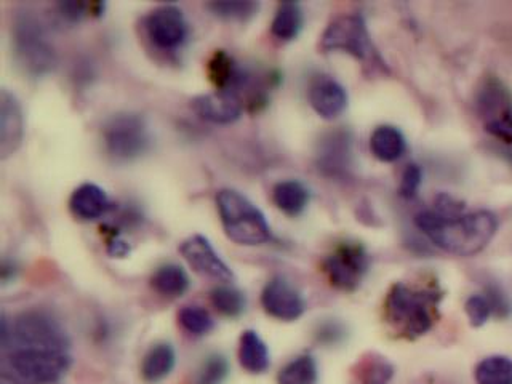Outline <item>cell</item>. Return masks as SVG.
<instances>
[{
  "label": "cell",
  "instance_id": "1",
  "mask_svg": "<svg viewBox=\"0 0 512 384\" xmlns=\"http://www.w3.org/2000/svg\"><path fill=\"white\" fill-rule=\"evenodd\" d=\"M2 375L12 384H58L72 365L71 338L50 312L2 322Z\"/></svg>",
  "mask_w": 512,
  "mask_h": 384
},
{
  "label": "cell",
  "instance_id": "2",
  "mask_svg": "<svg viewBox=\"0 0 512 384\" xmlns=\"http://www.w3.org/2000/svg\"><path fill=\"white\" fill-rule=\"evenodd\" d=\"M416 228L444 252L472 256L482 252L498 231V218L488 210L442 215L426 210L416 215Z\"/></svg>",
  "mask_w": 512,
  "mask_h": 384
},
{
  "label": "cell",
  "instance_id": "3",
  "mask_svg": "<svg viewBox=\"0 0 512 384\" xmlns=\"http://www.w3.org/2000/svg\"><path fill=\"white\" fill-rule=\"evenodd\" d=\"M440 300L442 292L437 287H413L397 282L384 301V317L397 335L415 340L436 324Z\"/></svg>",
  "mask_w": 512,
  "mask_h": 384
},
{
  "label": "cell",
  "instance_id": "4",
  "mask_svg": "<svg viewBox=\"0 0 512 384\" xmlns=\"http://www.w3.org/2000/svg\"><path fill=\"white\" fill-rule=\"evenodd\" d=\"M216 207L224 232L232 242L255 247L271 240V226L266 216L244 194L234 189H221L216 194Z\"/></svg>",
  "mask_w": 512,
  "mask_h": 384
},
{
  "label": "cell",
  "instance_id": "5",
  "mask_svg": "<svg viewBox=\"0 0 512 384\" xmlns=\"http://www.w3.org/2000/svg\"><path fill=\"white\" fill-rule=\"evenodd\" d=\"M320 48L324 52L348 53L370 69L389 72L373 45L364 16L343 15L335 18L320 37Z\"/></svg>",
  "mask_w": 512,
  "mask_h": 384
},
{
  "label": "cell",
  "instance_id": "6",
  "mask_svg": "<svg viewBox=\"0 0 512 384\" xmlns=\"http://www.w3.org/2000/svg\"><path fill=\"white\" fill-rule=\"evenodd\" d=\"M13 55L24 74L44 77L56 68V52L36 16L21 15L13 26Z\"/></svg>",
  "mask_w": 512,
  "mask_h": 384
},
{
  "label": "cell",
  "instance_id": "7",
  "mask_svg": "<svg viewBox=\"0 0 512 384\" xmlns=\"http://www.w3.org/2000/svg\"><path fill=\"white\" fill-rule=\"evenodd\" d=\"M104 149L117 162L140 159L151 146L148 124L133 112H120L103 127Z\"/></svg>",
  "mask_w": 512,
  "mask_h": 384
},
{
  "label": "cell",
  "instance_id": "8",
  "mask_svg": "<svg viewBox=\"0 0 512 384\" xmlns=\"http://www.w3.org/2000/svg\"><path fill=\"white\" fill-rule=\"evenodd\" d=\"M476 111L490 135L512 144V93L498 77L488 76L480 82Z\"/></svg>",
  "mask_w": 512,
  "mask_h": 384
},
{
  "label": "cell",
  "instance_id": "9",
  "mask_svg": "<svg viewBox=\"0 0 512 384\" xmlns=\"http://www.w3.org/2000/svg\"><path fill=\"white\" fill-rule=\"evenodd\" d=\"M328 282L343 292H354L370 268V256L364 245L343 242L322 263Z\"/></svg>",
  "mask_w": 512,
  "mask_h": 384
},
{
  "label": "cell",
  "instance_id": "10",
  "mask_svg": "<svg viewBox=\"0 0 512 384\" xmlns=\"http://www.w3.org/2000/svg\"><path fill=\"white\" fill-rule=\"evenodd\" d=\"M144 31L152 45L164 52L178 50L189 37L188 21L175 5H162L149 12L144 18Z\"/></svg>",
  "mask_w": 512,
  "mask_h": 384
},
{
  "label": "cell",
  "instance_id": "11",
  "mask_svg": "<svg viewBox=\"0 0 512 384\" xmlns=\"http://www.w3.org/2000/svg\"><path fill=\"white\" fill-rule=\"evenodd\" d=\"M261 306L269 316L282 322L300 319L306 311L303 295L285 277H274L264 285L261 292Z\"/></svg>",
  "mask_w": 512,
  "mask_h": 384
},
{
  "label": "cell",
  "instance_id": "12",
  "mask_svg": "<svg viewBox=\"0 0 512 384\" xmlns=\"http://www.w3.org/2000/svg\"><path fill=\"white\" fill-rule=\"evenodd\" d=\"M180 252L184 260L188 261L189 266L200 276L226 284L234 280V272L221 260V256L207 237L200 234L189 237L181 244Z\"/></svg>",
  "mask_w": 512,
  "mask_h": 384
},
{
  "label": "cell",
  "instance_id": "13",
  "mask_svg": "<svg viewBox=\"0 0 512 384\" xmlns=\"http://www.w3.org/2000/svg\"><path fill=\"white\" fill-rule=\"evenodd\" d=\"M24 116L16 96L2 90L0 93V157L7 159L23 143Z\"/></svg>",
  "mask_w": 512,
  "mask_h": 384
},
{
  "label": "cell",
  "instance_id": "14",
  "mask_svg": "<svg viewBox=\"0 0 512 384\" xmlns=\"http://www.w3.org/2000/svg\"><path fill=\"white\" fill-rule=\"evenodd\" d=\"M309 103L322 119L333 120L348 108V92L332 77L317 76L309 85Z\"/></svg>",
  "mask_w": 512,
  "mask_h": 384
},
{
  "label": "cell",
  "instance_id": "15",
  "mask_svg": "<svg viewBox=\"0 0 512 384\" xmlns=\"http://www.w3.org/2000/svg\"><path fill=\"white\" fill-rule=\"evenodd\" d=\"M191 108L200 119L218 125L234 124L242 116L240 98L236 93L231 92H215L196 96L194 100H191Z\"/></svg>",
  "mask_w": 512,
  "mask_h": 384
},
{
  "label": "cell",
  "instance_id": "16",
  "mask_svg": "<svg viewBox=\"0 0 512 384\" xmlns=\"http://www.w3.org/2000/svg\"><path fill=\"white\" fill-rule=\"evenodd\" d=\"M351 136L348 132H332L320 140L317 164L327 175H343L351 165Z\"/></svg>",
  "mask_w": 512,
  "mask_h": 384
},
{
  "label": "cell",
  "instance_id": "17",
  "mask_svg": "<svg viewBox=\"0 0 512 384\" xmlns=\"http://www.w3.org/2000/svg\"><path fill=\"white\" fill-rule=\"evenodd\" d=\"M69 208L79 220H98L111 208V200L98 184L84 183L72 192Z\"/></svg>",
  "mask_w": 512,
  "mask_h": 384
},
{
  "label": "cell",
  "instance_id": "18",
  "mask_svg": "<svg viewBox=\"0 0 512 384\" xmlns=\"http://www.w3.org/2000/svg\"><path fill=\"white\" fill-rule=\"evenodd\" d=\"M208 77L218 88V92H231L237 95V90L244 85L247 74L240 71L236 61L232 60V56L223 50H218L208 61Z\"/></svg>",
  "mask_w": 512,
  "mask_h": 384
},
{
  "label": "cell",
  "instance_id": "19",
  "mask_svg": "<svg viewBox=\"0 0 512 384\" xmlns=\"http://www.w3.org/2000/svg\"><path fill=\"white\" fill-rule=\"evenodd\" d=\"M407 141L399 128L391 125H380L373 130L370 136V151L381 162H397L404 156Z\"/></svg>",
  "mask_w": 512,
  "mask_h": 384
},
{
  "label": "cell",
  "instance_id": "20",
  "mask_svg": "<svg viewBox=\"0 0 512 384\" xmlns=\"http://www.w3.org/2000/svg\"><path fill=\"white\" fill-rule=\"evenodd\" d=\"M239 362L253 375L266 372L271 365L269 349L255 330H245L239 341Z\"/></svg>",
  "mask_w": 512,
  "mask_h": 384
},
{
  "label": "cell",
  "instance_id": "21",
  "mask_svg": "<svg viewBox=\"0 0 512 384\" xmlns=\"http://www.w3.org/2000/svg\"><path fill=\"white\" fill-rule=\"evenodd\" d=\"M272 200L288 216H298L308 208L311 192L301 181H280L274 186Z\"/></svg>",
  "mask_w": 512,
  "mask_h": 384
},
{
  "label": "cell",
  "instance_id": "22",
  "mask_svg": "<svg viewBox=\"0 0 512 384\" xmlns=\"http://www.w3.org/2000/svg\"><path fill=\"white\" fill-rule=\"evenodd\" d=\"M175 364L176 354L172 344L157 343L146 352L141 364V375L148 383H159L173 372Z\"/></svg>",
  "mask_w": 512,
  "mask_h": 384
},
{
  "label": "cell",
  "instance_id": "23",
  "mask_svg": "<svg viewBox=\"0 0 512 384\" xmlns=\"http://www.w3.org/2000/svg\"><path fill=\"white\" fill-rule=\"evenodd\" d=\"M152 287L157 293L167 298H178L188 292L189 277L178 264L160 266L151 279Z\"/></svg>",
  "mask_w": 512,
  "mask_h": 384
},
{
  "label": "cell",
  "instance_id": "24",
  "mask_svg": "<svg viewBox=\"0 0 512 384\" xmlns=\"http://www.w3.org/2000/svg\"><path fill=\"white\" fill-rule=\"evenodd\" d=\"M303 23L304 15L300 4H295V2L280 4L276 15H274V20H272V36L284 40V42L296 39L303 29Z\"/></svg>",
  "mask_w": 512,
  "mask_h": 384
},
{
  "label": "cell",
  "instance_id": "25",
  "mask_svg": "<svg viewBox=\"0 0 512 384\" xmlns=\"http://www.w3.org/2000/svg\"><path fill=\"white\" fill-rule=\"evenodd\" d=\"M319 370L314 357L303 354L280 368L277 384H317Z\"/></svg>",
  "mask_w": 512,
  "mask_h": 384
},
{
  "label": "cell",
  "instance_id": "26",
  "mask_svg": "<svg viewBox=\"0 0 512 384\" xmlns=\"http://www.w3.org/2000/svg\"><path fill=\"white\" fill-rule=\"evenodd\" d=\"M477 384H512V359L490 356L480 360L474 372Z\"/></svg>",
  "mask_w": 512,
  "mask_h": 384
},
{
  "label": "cell",
  "instance_id": "27",
  "mask_svg": "<svg viewBox=\"0 0 512 384\" xmlns=\"http://www.w3.org/2000/svg\"><path fill=\"white\" fill-rule=\"evenodd\" d=\"M210 301L216 311L223 314L224 317H231V319L242 316L247 308L244 293L231 285H220V287L213 288L210 293Z\"/></svg>",
  "mask_w": 512,
  "mask_h": 384
},
{
  "label": "cell",
  "instance_id": "28",
  "mask_svg": "<svg viewBox=\"0 0 512 384\" xmlns=\"http://www.w3.org/2000/svg\"><path fill=\"white\" fill-rule=\"evenodd\" d=\"M178 322H180L181 327L186 332L194 336L207 335L215 327V322H213L210 312L205 308H200V306H184L178 312Z\"/></svg>",
  "mask_w": 512,
  "mask_h": 384
},
{
  "label": "cell",
  "instance_id": "29",
  "mask_svg": "<svg viewBox=\"0 0 512 384\" xmlns=\"http://www.w3.org/2000/svg\"><path fill=\"white\" fill-rule=\"evenodd\" d=\"M357 375L362 384H389L394 376V367L384 357H367L360 362Z\"/></svg>",
  "mask_w": 512,
  "mask_h": 384
},
{
  "label": "cell",
  "instance_id": "30",
  "mask_svg": "<svg viewBox=\"0 0 512 384\" xmlns=\"http://www.w3.org/2000/svg\"><path fill=\"white\" fill-rule=\"evenodd\" d=\"M208 10L221 20L226 21H248L258 13L260 4L258 2H212L207 4Z\"/></svg>",
  "mask_w": 512,
  "mask_h": 384
},
{
  "label": "cell",
  "instance_id": "31",
  "mask_svg": "<svg viewBox=\"0 0 512 384\" xmlns=\"http://www.w3.org/2000/svg\"><path fill=\"white\" fill-rule=\"evenodd\" d=\"M229 375V362L221 354H210L200 365L197 384H221Z\"/></svg>",
  "mask_w": 512,
  "mask_h": 384
},
{
  "label": "cell",
  "instance_id": "32",
  "mask_svg": "<svg viewBox=\"0 0 512 384\" xmlns=\"http://www.w3.org/2000/svg\"><path fill=\"white\" fill-rule=\"evenodd\" d=\"M106 4L103 2H61L58 4L61 16L71 23L84 20L88 16H101Z\"/></svg>",
  "mask_w": 512,
  "mask_h": 384
},
{
  "label": "cell",
  "instance_id": "33",
  "mask_svg": "<svg viewBox=\"0 0 512 384\" xmlns=\"http://www.w3.org/2000/svg\"><path fill=\"white\" fill-rule=\"evenodd\" d=\"M464 311L474 327H482L493 314L492 304L485 295H472L464 304Z\"/></svg>",
  "mask_w": 512,
  "mask_h": 384
},
{
  "label": "cell",
  "instance_id": "34",
  "mask_svg": "<svg viewBox=\"0 0 512 384\" xmlns=\"http://www.w3.org/2000/svg\"><path fill=\"white\" fill-rule=\"evenodd\" d=\"M421 180H423V172L421 168L415 164H408L402 173V180H400V196L405 199H412L416 196V192L420 189Z\"/></svg>",
  "mask_w": 512,
  "mask_h": 384
},
{
  "label": "cell",
  "instance_id": "35",
  "mask_svg": "<svg viewBox=\"0 0 512 384\" xmlns=\"http://www.w3.org/2000/svg\"><path fill=\"white\" fill-rule=\"evenodd\" d=\"M343 336V327H341L340 324H336V322H327V324H322L320 325L319 330H317V338L325 344L338 343Z\"/></svg>",
  "mask_w": 512,
  "mask_h": 384
},
{
  "label": "cell",
  "instance_id": "36",
  "mask_svg": "<svg viewBox=\"0 0 512 384\" xmlns=\"http://www.w3.org/2000/svg\"><path fill=\"white\" fill-rule=\"evenodd\" d=\"M108 252L111 256H117V258H122V256L127 255L130 252V247H128L127 242H124L122 239H114L109 242Z\"/></svg>",
  "mask_w": 512,
  "mask_h": 384
},
{
  "label": "cell",
  "instance_id": "37",
  "mask_svg": "<svg viewBox=\"0 0 512 384\" xmlns=\"http://www.w3.org/2000/svg\"><path fill=\"white\" fill-rule=\"evenodd\" d=\"M508 159H509V162H511V165H512V151L508 152Z\"/></svg>",
  "mask_w": 512,
  "mask_h": 384
}]
</instances>
